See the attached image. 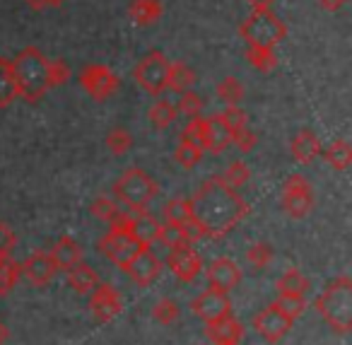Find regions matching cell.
I'll return each instance as SVG.
<instances>
[{
    "mask_svg": "<svg viewBox=\"0 0 352 345\" xmlns=\"http://www.w3.org/2000/svg\"><path fill=\"white\" fill-rule=\"evenodd\" d=\"M191 200L193 220L203 227L206 237H225L249 213L246 200L234 189H227L220 179H208Z\"/></svg>",
    "mask_w": 352,
    "mask_h": 345,
    "instance_id": "6da1fadb",
    "label": "cell"
},
{
    "mask_svg": "<svg viewBox=\"0 0 352 345\" xmlns=\"http://www.w3.org/2000/svg\"><path fill=\"white\" fill-rule=\"evenodd\" d=\"M12 65V75H15V85H17V94L22 99H27L30 104H36L44 92L49 90V59L41 54L36 46L20 51L15 59L10 61Z\"/></svg>",
    "mask_w": 352,
    "mask_h": 345,
    "instance_id": "7a4b0ae2",
    "label": "cell"
},
{
    "mask_svg": "<svg viewBox=\"0 0 352 345\" xmlns=\"http://www.w3.org/2000/svg\"><path fill=\"white\" fill-rule=\"evenodd\" d=\"M316 311L328 326L338 333H350L352 326V280L347 275L328 282L318 295Z\"/></svg>",
    "mask_w": 352,
    "mask_h": 345,
    "instance_id": "3957f363",
    "label": "cell"
},
{
    "mask_svg": "<svg viewBox=\"0 0 352 345\" xmlns=\"http://www.w3.org/2000/svg\"><path fill=\"white\" fill-rule=\"evenodd\" d=\"M239 34L249 46L275 49V46L287 36V27H285V22L280 20L270 8H256V10L241 22Z\"/></svg>",
    "mask_w": 352,
    "mask_h": 345,
    "instance_id": "277c9868",
    "label": "cell"
},
{
    "mask_svg": "<svg viewBox=\"0 0 352 345\" xmlns=\"http://www.w3.org/2000/svg\"><path fill=\"white\" fill-rule=\"evenodd\" d=\"M157 196V181L147 171L131 167L113 181V200L123 203L128 210H147Z\"/></svg>",
    "mask_w": 352,
    "mask_h": 345,
    "instance_id": "5b68a950",
    "label": "cell"
},
{
    "mask_svg": "<svg viewBox=\"0 0 352 345\" xmlns=\"http://www.w3.org/2000/svg\"><path fill=\"white\" fill-rule=\"evenodd\" d=\"M97 249L118 268H126V263L135 256L140 249H145V244H140L126 227H116L111 224L107 234L97 242Z\"/></svg>",
    "mask_w": 352,
    "mask_h": 345,
    "instance_id": "8992f818",
    "label": "cell"
},
{
    "mask_svg": "<svg viewBox=\"0 0 352 345\" xmlns=\"http://www.w3.org/2000/svg\"><path fill=\"white\" fill-rule=\"evenodd\" d=\"M316 205V198H314V186L309 184L307 176L302 174H292L283 186V208L289 218L302 220L307 218L309 213Z\"/></svg>",
    "mask_w": 352,
    "mask_h": 345,
    "instance_id": "52a82bcc",
    "label": "cell"
},
{
    "mask_svg": "<svg viewBox=\"0 0 352 345\" xmlns=\"http://www.w3.org/2000/svg\"><path fill=\"white\" fill-rule=\"evenodd\" d=\"M133 78L140 85L145 92L150 94H162L166 90V78H169V61L160 51H150L145 59H140V63L133 70Z\"/></svg>",
    "mask_w": 352,
    "mask_h": 345,
    "instance_id": "ba28073f",
    "label": "cell"
},
{
    "mask_svg": "<svg viewBox=\"0 0 352 345\" xmlns=\"http://www.w3.org/2000/svg\"><path fill=\"white\" fill-rule=\"evenodd\" d=\"M78 83H80V87H82L92 99H97V102L109 99L118 87H121V78H118L111 68L99 65V63H92V65H87V68L80 70Z\"/></svg>",
    "mask_w": 352,
    "mask_h": 345,
    "instance_id": "9c48e42d",
    "label": "cell"
},
{
    "mask_svg": "<svg viewBox=\"0 0 352 345\" xmlns=\"http://www.w3.org/2000/svg\"><path fill=\"white\" fill-rule=\"evenodd\" d=\"M292 324L294 321L289 319V316H285L275 304L265 306L263 311H258V314L254 316V328L258 331V335L265 343H280V340L289 333Z\"/></svg>",
    "mask_w": 352,
    "mask_h": 345,
    "instance_id": "30bf717a",
    "label": "cell"
},
{
    "mask_svg": "<svg viewBox=\"0 0 352 345\" xmlns=\"http://www.w3.org/2000/svg\"><path fill=\"white\" fill-rule=\"evenodd\" d=\"M191 309L198 319H203L206 324H215V321L225 319V316L232 314V302L227 297V292L220 290H206L191 302Z\"/></svg>",
    "mask_w": 352,
    "mask_h": 345,
    "instance_id": "8fae6325",
    "label": "cell"
},
{
    "mask_svg": "<svg viewBox=\"0 0 352 345\" xmlns=\"http://www.w3.org/2000/svg\"><path fill=\"white\" fill-rule=\"evenodd\" d=\"M123 271L131 275V280L135 282V285L150 287L152 282L160 278L162 261L155 256V251H152L150 247H145V249H140V251H138L135 256L131 258V261L126 263V268H123Z\"/></svg>",
    "mask_w": 352,
    "mask_h": 345,
    "instance_id": "7c38bea8",
    "label": "cell"
},
{
    "mask_svg": "<svg viewBox=\"0 0 352 345\" xmlns=\"http://www.w3.org/2000/svg\"><path fill=\"white\" fill-rule=\"evenodd\" d=\"M166 268L171 271V275L179 278L182 282H191L203 271V261L191 247H179V249H169Z\"/></svg>",
    "mask_w": 352,
    "mask_h": 345,
    "instance_id": "4fadbf2b",
    "label": "cell"
},
{
    "mask_svg": "<svg viewBox=\"0 0 352 345\" xmlns=\"http://www.w3.org/2000/svg\"><path fill=\"white\" fill-rule=\"evenodd\" d=\"M89 309H92L94 319L102 321V324H107V321H111L113 316L121 311L123 302H121V295H118V290L113 285H109V282H102L97 287H94L92 292H89Z\"/></svg>",
    "mask_w": 352,
    "mask_h": 345,
    "instance_id": "5bb4252c",
    "label": "cell"
},
{
    "mask_svg": "<svg viewBox=\"0 0 352 345\" xmlns=\"http://www.w3.org/2000/svg\"><path fill=\"white\" fill-rule=\"evenodd\" d=\"M20 268H22V273H25L27 280L36 287L49 285V282L56 278V273H58V266H56V261L51 258L49 251L32 253V256L25 261V266H20Z\"/></svg>",
    "mask_w": 352,
    "mask_h": 345,
    "instance_id": "9a60e30c",
    "label": "cell"
},
{
    "mask_svg": "<svg viewBox=\"0 0 352 345\" xmlns=\"http://www.w3.org/2000/svg\"><path fill=\"white\" fill-rule=\"evenodd\" d=\"M208 282H210L212 290H220V292L234 290L241 282L239 266L234 261H230V258H215L208 266Z\"/></svg>",
    "mask_w": 352,
    "mask_h": 345,
    "instance_id": "2e32d148",
    "label": "cell"
},
{
    "mask_svg": "<svg viewBox=\"0 0 352 345\" xmlns=\"http://www.w3.org/2000/svg\"><path fill=\"white\" fill-rule=\"evenodd\" d=\"M289 155H292L294 162L299 165H311L318 155H321V143H318V136L309 128H302L297 136L289 143Z\"/></svg>",
    "mask_w": 352,
    "mask_h": 345,
    "instance_id": "e0dca14e",
    "label": "cell"
},
{
    "mask_svg": "<svg viewBox=\"0 0 352 345\" xmlns=\"http://www.w3.org/2000/svg\"><path fill=\"white\" fill-rule=\"evenodd\" d=\"M206 335L210 338L212 345H234L244 338V326L230 314L225 319L215 321V324H208Z\"/></svg>",
    "mask_w": 352,
    "mask_h": 345,
    "instance_id": "ac0fdd59",
    "label": "cell"
},
{
    "mask_svg": "<svg viewBox=\"0 0 352 345\" xmlns=\"http://www.w3.org/2000/svg\"><path fill=\"white\" fill-rule=\"evenodd\" d=\"M232 145V133L222 123L220 116L206 118V140H203V150L210 152H225Z\"/></svg>",
    "mask_w": 352,
    "mask_h": 345,
    "instance_id": "d6986e66",
    "label": "cell"
},
{
    "mask_svg": "<svg viewBox=\"0 0 352 345\" xmlns=\"http://www.w3.org/2000/svg\"><path fill=\"white\" fill-rule=\"evenodd\" d=\"M49 253L56 261V266H58V271H68L75 263L82 261V249H80V244L73 237H60Z\"/></svg>",
    "mask_w": 352,
    "mask_h": 345,
    "instance_id": "ffe728a7",
    "label": "cell"
},
{
    "mask_svg": "<svg viewBox=\"0 0 352 345\" xmlns=\"http://www.w3.org/2000/svg\"><path fill=\"white\" fill-rule=\"evenodd\" d=\"M162 12H164V6H162L160 0H133L131 8H128V15H131V20L138 27L155 25L162 17Z\"/></svg>",
    "mask_w": 352,
    "mask_h": 345,
    "instance_id": "44dd1931",
    "label": "cell"
},
{
    "mask_svg": "<svg viewBox=\"0 0 352 345\" xmlns=\"http://www.w3.org/2000/svg\"><path fill=\"white\" fill-rule=\"evenodd\" d=\"M68 285L73 287L78 295H89V292L97 287V273H94L92 266H87L85 261L75 263L73 268H68Z\"/></svg>",
    "mask_w": 352,
    "mask_h": 345,
    "instance_id": "7402d4cb",
    "label": "cell"
},
{
    "mask_svg": "<svg viewBox=\"0 0 352 345\" xmlns=\"http://www.w3.org/2000/svg\"><path fill=\"white\" fill-rule=\"evenodd\" d=\"M321 155H323V160L338 171H345L347 167L352 165V147H350V143H345V140H333L331 145L321 147Z\"/></svg>",
    "mask_w": 352,
    "mask_h": 345,
    "instance_id": "603a6c76",
    "label": "cell"
},
{
    "mask_svg": "<svg viewBox=\"0 0 352 345\" xmlns=\"http://www.w3.org/2000/svg\"><path fill=\"white\" fill-rule=\"evenodd\" d=\"M17 97H20V94H17V85H15L10 61L0 59V107H10Z\"/></svg>",
    "mask_w": 352,
    "mask_h": 345,
    "instance_id": "cb8c5ba5",
    "label": "cell"
},
{
    "mask_svg": "<svg viewBox=\"0 0 352 345\" xmlns=\"http://www.w3.org/2000/svg\"><path fill=\"white\" fill-rule=\"evenodd\" d=\"M196 83V73L184 63H169V78H166V87H171L174 92H186Z\"/></svg>",
    "mask_w": 352,
    "mask_h": 345,
    "instance_id": "d4e9b609",
    "label": "cell"
},
{
    "mask_svg": "<svg viewBox=\"0 0 352 345\" xmlns=\"http://www.w3.org/2000/svg\"><path fill=\"white\" fill-rule=\"evenodd\" d=\"M307 290L309 280L299 268H287L278 280V295H283V292H287V295H307Z\"/></svg>",
    "mask_w": 352,
    "mask_h": 345,
    "instance_id": "484cf974",
    "label": "cell"
},
{
    "mask_svg": "<svg viewBox=\"0 0 352 345\" xmlns=\"http://www.w3.org/2000/svg\"><path fill=\"white\" fill-rule=\"evenodd\" d=\"M147 116H150L152 126L160 128V131H164V128H169L171 123L176 121L179 112H176V107H174L171 102H166V99H160V102H155V104L150 107Z\"/></svg>",
    "mask_w": 352,
    "mask_h": 345,
    "instance_id": "4316f807",
    "label": "cell"
},
{
    "mask_svg": "<svg viewBox=\"0 0 352 345\" xmlns=\"http://www.w3.org/2000/svg\"><path fill=\"white\" fill-rule=\"evenodd\" d=\"M217 179H220L222 184L227 186V189H234L236 191V189H241V186H244L246 181L251 179V169L241 160H234V162H230V165H227V169L222 171Z\"/></svg>",
    "mask_w": 352,
    "mask_h": 345,
    "instance_id": "83f0119b",
    "label": "cell"
},
{
    "mask_svg": "<svg viewBox=\"0 0 352 345\" xmlns=\"http://www.w3.org/2000/svg\"><path fill=\"white\" fill-rule=\"evenodd\" d=\"M203 152L206 150H203L201 145H196V143L182 140L174 150V160H176V165H182L184 169H193V167L201 165Z\"/></svg>",
    "mask_w": 352,
    "mask_h": 345,
    "instance_id": "f1b7e54d",
    "label": "cell"
},
{
    "mask_svg": "<svg viewBox=\"0 0 352 345\" xmlns=\"http://www.w3.org/2000/svg\"><path fill=\"white\" fill-rule=\"evenodd\" d=\"M164 220L171 224H186L188 220L193 218L191 213V200L188 198H171L169 203L164 205Z\"/></svg>",
    "mask_w": 352,
    "mask_h": 345,
    "instance_id": "f546056e",
    "label": "cell"
},
{
    "mask_svg": "<svg viewBox=\"0 0 352 345\" xmlns=\"http://www.w3.org/2000/svg\"><path fill=\"white\" fill-rule=\"evenodd\" d=\"M246 59L261 73H270V70L278 68V56H275V49H258V46H249L246 51Z\"/></svg>",
    "mask_w": 352,
    "mask_h": 345,
    "instance_id": "4dcf8cb0",
    "label": "cell"
},
{
    "mask_svg": "<svg viewBox=\"0 0 352 345\" xmlns=\"http://www.w3.org/2000/svg\"><path fill=\"white\" fill-rule=\"evenodd\" d=\"M157 242H162L166 249H179V247H191V239L186 237V232H184L182 224H162L160 227V237H157Z\"/></svg>",
    "mask_w": 352,
    "mask_h": 345,
    "instance_id": "1f68e13d",
    "label": "cell"
},
{
    "mask_svg": "<svg viewBox=\"0 0 352 345\" xmlns=\"http://www.w3.org/2000/svg\"><path fill=\"white\" fill-rule=\"evenodd\" d=\"M89 213H92L94 220H102V222L111 224L113 220L121 215V208H118L116 200L109 198V196H99V198H94V203L89 205Z\"/></svg>",
    "mask_w": 352,
    "mask_h": 345,
    "instance_id": "d6a6232c",
    "label": "cell"
},
{
    "mask_svg": "<svg viewBox=\"0 0 352 345\" xmlns=\"http://www.w3.org/2000/svg\"><path fill=\"white\" fill-rule=\"evenodd\" d=\"M20 273H22L20 263L10 261V258H0V297L10 295L12 287L20 280Z\"/></svg>",
    "mask_w": 352,
    "mask_h": 345,
    "instance_id": "836d02e7",
    "label": "cell"
},
{
    "mask_svg": "<svg viewBox=\"0 0 352 345\" xmlns=\"http://www.w3.org/2000/svg\"><path fill=\"white\" fill-rule=\"evenodd\" d=\"M217 97H220L227 107H239V102L244 99V85L236 78H225L217 85Z\"/></svg>",
    "mask_w": 352,
    "mask_h": 345,
    "instance_id": "e575fe53",
    "label": "cell"
},
{
    "mask_svg": "<svg viewBox=\"0 0 352 345\" xmlns=\"http://www.w3.org/2000/svg\"><path fill=\"white\" fill-rule=\"evenodd\" d=\"M275 306H278L280 311H283L285 316H289V319H299V316L304 314V309H307V302H304V295H287V292H283V295H278V300L273 302Z\"/></svg>",
    "mask_w": 352,
    "mask_h": 345,
    "instance_id": "d590c367",
    "label": "cell"
},
{
    "mask_svg": "<svg viewBox=\"0 0 352 345\" xmlns=\"http://www.w3.org/2000/svg\"><path fill=\"white\" fill-rule=\"evenodd\" d=\"M246 261H249L251 268L261 271V268H268L270 261H273V247L265 242H258V244H251L249 251H246Z\"/></svg>",
    "mask_w": 352,
    "mask_h": 345,
    "instance_id": "8d00e7d4",
    "label": "cell"
},
{
    "mask_svg": "<svg viewBox=\"0 0 352 345\" xmlns=\"http://www.w3.org/2000/svg\"><path fill=\"white\" fill-rule=\"evenodd\" d=\"M107 147L111 155H126L133 147V136L126 131V128H113L107 136Z\"/></svg>",
    "mask_w": 352,
    "mask_h": 345,
    "instance_id": "74e56055",
    "label": "cell"
},
{
    "mask_svg": "<svg viewBox=\"0 0 352 345\" xmlns=\"http://www.w3.org/2000/svg\"><path fill=\"white\" fill-rule=\"evenodd\" d=\"M220 118H222V123L227 126V131L234 136V133H239V131H244L246 128V123H249V116H246V112L241 107H227L225 112L220 114Z\"/></svg>",
    "mask_w": 352,
    "mask_h": 345,
    "instance_id": "f35d334b",
    "label": "cell"
},
{
    "mask_svg": "<svg viewBox=\"0 0 352 345\" xmlns=\"http://www.w3.org/2000/svg\"><path fill=\"white\" fill-rule=\"evenodd\" d=\"M152 316H155V321H160V324L171 326L179 319V304H176L174 300H160L152 306Z\"/></svg>",
    "mask_w": 352,
    "mask_h": 345,
    "instance_id": "ab89813d",
    "label": "cell"
},
{
    "mask_svg": "<svg viewBox=\"0 0 352 345\" xmlns=\"http://www.w3.org/2000/svg\"><path fill=\"white\" fill-rule=\"evenodd\" d=\"M176 112L186 114V116H201L203 112V97L198 92H193V90H186V92H182V97H179V109Z\"/></svg>",
    "mask_w": 352,
    "mask_h": 345,
    "instance_id": "60d3db41",
    "label": "cell"
},
{
    "mask_svg": "<svg viewBox=\"0 0 352 345\" xmlns=\"http://www.w3.org/2000/svg\"><path fill=\"white\" fill-rule=\"evenodd\" d=\"M182 140L196 143V145L203 147V140H206V118H203V116H193L191 121H188V126L184 128Z\"/></svg>",
    "mask_w": 352,
    "mask_h": 345,
    "instance_id": "b9f144b4",
    "label": "cell"
},
{
    "mask_svg": "<svg viewBox=\"0 0 352 345\" xmlns=\"http://www.w3.org/2000/svg\"><path fill=\"white\" fill-rule=\"evenodd\" d=\"M46 75H49V87H58V85H65L70 78V68L65 61H49V70H46Z\"/></svg>",
    "mask_w": 352,
    "mask_h": 345,
    "instance_id": "7bdbcfd3",
    "label": "cell"
},
{
    "mask_svg": "<svg viewBox=\"0 0 352 345\" xmlns=\"http://www.w3.org/2000/svg\"><path fill=\"white\" fill-rule=\"evenodd\" d=\"M15 244H17L15 229H12L8 222H0V258H10Z\"/></svg>",
    "mask_w": 352,
    "mask_h": 345,
    "instance_id": "ee69618b",
    "label": "cell"
},
{
    "mask_svg": "<svg viewBox=\"0 0 352 345\" xmlns=\"http://www.w3.org/2000/svg\"><path fill=\"white\" fill-rule=\"evenodd\" d=\"M232 143H236V147H239L241 152H251L256 147V143H258V136H256L254 131H249V126H246L244 131L232 136Z\"/></svg>",
    "mask_w": 352,
    "mask_h": 345,
    "instance_id": "f6af8a7d",
    "label": "cell"
},
{
    "mask_svg": "<svg viewBox=\"0 0 352 345\" xmlns=\"http://www.w3.org/2000/svg\"><path fill=\"white\" fill-rule=\"evenodd\" d=\"M345 3L347 0H318V6H321L326 12H338Z\"/></svg>",
    "mask_w": 352,
    "mask_h": 345,
    "instance_id": "bcb514c9",
    "label": "cell"
},
{
    "mask_svg": "<svg viewBox=\"0 0 352 345\" xmlns=\"http://www.w3.org/2000/svg\"><path fill=\"white\" fill-rule=\"evenodd\" d=\"M246 3H249V6L256 10V8H270L275 3V0H246Z\"/></svg>",
    "mask_w": 352,
    "mask_h": 345,
    "instance_id": "7dc6e473",
    "label": "cell"
},
{
    "mask_svg": "<svg viewBox=\"0 0 352 345\" xmlns=\"http://www.w3.org/2000/svg\"><path fill=\"white\" fill-rule=\"evenodd\" d=\"M25 3L32 8V10H41V8H46V0H25Z\"/></svg>",
    "mask_w": 352,
    "mask_h": 345,
    "instance_id": "c3c4849f",
    "label": "cell"
},
{
    "mask_svg": "<svg viewBox=\"0 0 352 345\" xmlns=\"http://www.w3.org/2000/svg\"><path fill=\"white\" fill-rule=\"evenodd\" d=\"M65 0H46V8H58V6H63Z\"/></svg>",
    "mask_w": 352,
    "mask_h": 345,
    "instance_id": "681fc988",
    "label": "cell"
},
{
    "mask_svg": "<svg viewBox=\"0 0 352 345\" xmlns=\"http://www.w3.org/2000/svg\"><path fill=\"white\" fill-rule=\"evenodd\" d=\"M6 338H8V328H6L3 324H0V343H3Z\"/></svg>",
    "mask_w": 352,
    "mask_h": 345,
    "instance_id": "f907efd6",
    "label": "cell"
},
{
    "mask_svg": "<svg viewBox=\"0 0 352 345\" xmlns=\"http://www.w3.org/2000/svg\"><path fill=\"white\" fill-rule=\"evenodd\" d=\"M234 345H239V343H234Z\"/></svg>",
    "mask_w": 352,
    "mask_h": 345,
    "instance_id": "816d5d0a",
    "label": "cell"
}]
</instances>
